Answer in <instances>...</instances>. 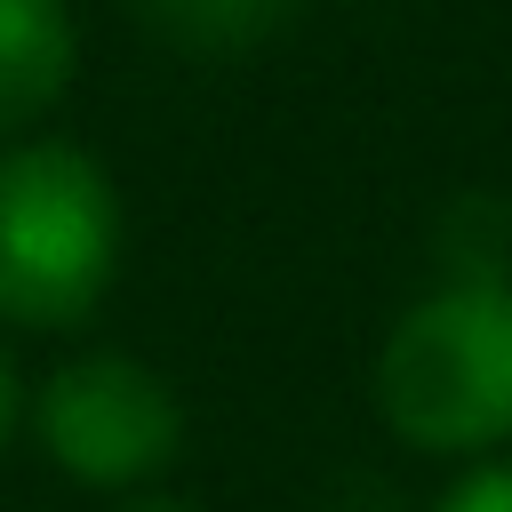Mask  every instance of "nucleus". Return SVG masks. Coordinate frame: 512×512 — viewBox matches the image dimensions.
Wrapping results in <instances>:
<instances>
[{
    "mask_svg": "<svg viewBox=\"0 0 512 512\" xmlns=\"http://www.w3.org/2000/svg\"><path fill=\"white\" fill-rule=\"evenodd\" d=\"M368 408L424 464L512 456V272L424 280L368 352Z\"/></svg>",
    "mask_w": 512,
    "mask_h": 512,
    "instance_id": "obj_1",
    "label": "nucleus"
},
{
    "mask_svg": "<svg viewBox=\"0 0 512 512\" xmlns=\"http://www.w3.org/2000/svg\"><path fill=\"white\" fill-rule=\"evenodd\" d=\"M128 272V192L64 128L0 144V336H80Z\"/></svg>",
    "mask_w": 512,
    "mask_h": 512,
    "instance_id": "obj_2",
    "label": "nucleus"
},
{
    "mask_svg": "<svg viewBox=\"0 0 512 512\" xmlns=\"http://www.w3.org/2000/svg\"><path fill=\"white\" fill-rule=\"evenodd\" d=\"M24 440L64 488L120 504L176 480L192 448V408L160 360L128 344H80L24 384Z\"/></svg>",
    "mask_w": 512,
    "mask_h": 512,
    "instance_id": "obj_3",
    "label": "nucleus"
},
{
    "mask_svg": "<svg viewBox=\"0 0 512 512\" xmlns=\"http://www.w3.org/2000/svg\"><path fill=\"white\" fill-rule=\"evenodd\" d=\"M80 8L72 0H0V144L48 136L80 88Z\"/></svg>",
    "mask_w": 512,
    "mask_h": 512,
    "instance_id": "obj_4",
    "label": "nucleus"
},
{
    "mask_svg": "<svg viewBox=\"0 0 512 512\" xmlns=\"http://www.w3.org/2000/svg\"><path fill=\"white\" fill-rule=\"evenodd\" d=\"M120 8L176 64H240L272 48L296 16V0H120Z\"/></svg>",
    "mask_w": 512,
    "mask_h": 512,
    "instance_id": "obj_5",
    "label": "nucleus"
},
{
    "mask_svg": "<svg viewBox=\"0 0 512 512\" xmlns=\"http://www.w3.org/2000/svg\"><path fill=\"white\" fill-rule=\"evenodd\" d=\"M424 512H512V456H480V464H456Z\"/></svg>",
    "mask_w": 512,
    "mask_h": 512,
    "instance_id": "obj_6",
    "label": "nucleus"
},
{
    "mask_svg": "<svg viewBox=\"0 0 512 512\" xmlns=\"http://www.w3.org/2000/svg\"><path fill=\"white\" fill-rule=\"evenodd\" d=\"M24 440V376H16V360H8V336H0V456Z\"/></svg>",
    "mask_w": 512,
    "mask_h": 512,
    "instance_id": "obj_7",
    "label": "nucleus"
},
{
    "mask_svg": "<svg viewBox=\"0 0 512 512\" xmlns=\"http://www.w3.org/2000/svg\"><path fill=\"white\" fill-rule=\"evenodd\" d=\"M104 512H208V504L184 496L176 480H160V488H136V496H120V504H104Z\"/></svg>",
    "mask_w": 512,
    "mask_h": 512,
    "instance_id": "obj_8",
    "label": "nucleus"
},
{
    "mask_svg": "<svg viewBox=\"0 0 512 512\" xmlns=\"http://www.w3.org/2000/svg\"><path fill=\"white\" fill-rule=\"evenodd\" d=\"M328 8H376V0H328Z\"/></svg>",
    "mask_w": 512,
    "mask_h": 512,
    "instance_id": "obj_9",
    "label": "nucleus"
}]
</instances>
